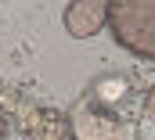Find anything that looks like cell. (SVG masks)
Here are the masks:
<instances>
[{
	"instance_id": "8992f818",
	"label": "cell",
	"mask_w": 155,
	"mask_h": 140,
	"mask_svg": "<svg viewBox=\"0 0 155 140\" xmlns=\"http://www.w3.org/2000/svg\"><path fill=\"white\" fill-rule=\"evenodd\" d=\"M144 119H148V122H155V83L152 86H148V94H144Z\"/></svg>"
},
{
	"instance_id": "3957f363",
	"label": "cell",
	"mask_w": 155,
	"mask_h": 140,
	"mask_svg": "<svg viewBox=\"0 0 155 140\" xmlns=\"http://www.w3.org/2000/svg\"><path fill=\"white\" fill-rule=\"evenodd\" d=\"M108 25V0H72L65 7V33L72 40H90Z\"/></svg>"
},
{
	"instance_id": "277c9868",
	"label": "cell",
	"mask_w": 155,
	"mask_h": 140,
	"mask_svg": "<svg viewBox=\"0 0 155 140\" xmlns=\"http://www.w3.org/2000/svg\"><path fill=\"white\" fill-rule=\"evenodd\" d=\"M22 133H25V140H65L69 115H61L54 108H29L22 119Z\"/></svg>"
},
{
	"instance_id": "7a4b0ae2",
	"label": "cell",
	"mask_w": 155,
	"mask_h": 140,
	"mask_svg": "<svg viewBox=\"0 0 155 140\" xmlns=\"http://www.w3.org/2000/svg\"><path fill=\"white\" fill-rule=\"evenodd\" d=\"M69 137L72 140H137V122L83 94L69 108Z\"/></svg>"
},
{
	"instance_id": "52a82bcc",
	"label": "cell",
	"mask_w": 155,
	"mask_h": 140,
	"mask_svg": "<svg viewBox=\"0 0 155 140\" xmlns=\"http://www.w3.org/2000/svg\"><path fill=\"white\" fill-rule=\"evenodd\" d=\"M11 133V119H7V111H0V140H7Z\"/></svg>"
},
{
	"instance_id": "6da1fadb",
	"label": "cell",
	"mask_w": 155,
	"mask_h": 140,
	"mask_svg": "<svg viewBox=\"0 0 155 140\" xmlns=\"http://www.w3.org/2000/svg\"><path fill=\"white\" fill-rule=\"evenodd\" d=\"M108 33L134 58L155 61V0H108Z\"/></svg>"
},
{
	"instance_id": "5b68a950",
	"label": "cell",
	"mask_w": 155,
	"mask_h": 140,
	"mask_svg": "<svg viewBox=\"0 0 155 140\" xmlns=\"http://www.w3.org/2000/svg\"><path fill=\"white\" fill-rule=\"evenodd\" d=\"M130 94H134V86H130V79H123V75H101V79H94L90 90H87V97H94L97 104H105V108H116V111L130 101Z\"/></svg>"
}]
</instances>
